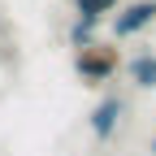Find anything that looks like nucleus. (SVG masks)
<instances>
[{
    "instance_id": "obj_2",
    "label": "nucleus",
    "mask_w": 156,
    "mask_h": 156,
    "mask_svg": "<svg viewBox=\"0 0 156 156\" xmlns=\"http://www.w3.org/2000/svg\"><path fill=\"white\" fill-rule=\"evenodd\" d=\"M156 22V0H126V5H117L113 9V39L122 44V39H134V35H143L147 26Z\"/></svg>"
},
{
    "instance_id": "obj_1",
    "label": "nucleus",
    "mask_w": 156,
    "mask_h": 156,
    "mask_svg": "<svg viewBox=\"0 0 156 156\" xmlns=\"http://www.w3.org/2000/svg\"><path fill=\"white\" fill-rule=\"evenodd\" d=\"M122 69V48H117V39H91V44L74 48V74L83 87H104L108 78Z\"/></svg>"
},
{
    "instance_id": "obj_4",
    "label": "nucleus",
    "mask_w": 156,
    "mask_h": 156,
    "mask_svg": "<svg viewBox=\"0 0 156 156\" xmlns=\"http://www.w3.org/2000/svg\"><path fill=\"white\" fill-rule=\"evenodd\" d=\"M126 78L139 91H156V52H134L126 61Z\"/></svg>"
},
{
    "instance_id": "obj_7",
    "label": "nucleus",
    "mask_w": 156,
    "mask_h": 156,
    "mask_svg": "<svg viewBox=\"0 0 156 156\" xmlns=\"http://www.w3.org/2000/svg\"><path fill=\"white\" fill-rule=\"evenodd\" d=\"M147 152H152V156H156V130H152V143H147Z\"/></svg>"
},
{
    "instance_id": "obj_6",
    "label": "nucleus",
    "mask_w": 156,
    "mask_h": 156,
    "mask_svg": "<svg viewBox=\"0 0 156 156\" xmlns=\"http://www.w3.org/2000/svg\"><path fill=\"white\" fill-rule=\"evenodd\" d=\"M117 5H126V0H74L78 17H91V22H104V17H108Z\"/></svg>"
},
{
    "instance_id": "obj_3",
    "label": "nucleus",
    "mask_w": 156,
    "mask_h": 156,
    "mask_svg": "<svg viewBox=\"0 0 156 156\" xmlns=\"http://www.w3.org/2000/svg\"><path fill=\"white\" fill-rule=\"evenodd\" d=\"M122 113H126V100H122V95H104V100L91 108V117H87L91 139H95V143H108L113 134H117V122H122Z\"/></svg>"
},
{
    "instance_id": "obj_5",
    "label": "nucleus",
    "mask_w": 156,
    "mask_h": 156,
    "mask_svg": "<svg viewBox=\"0 0 156 156\" xmlns=\"http://www.w3.org/2000/svg\"><path fill=\"white\" fill-rule=\"evenodd\" d=\"M95 30H100V22H91V17H74L69 30H65V39H69V48H83V44H91V39H100Z\"/></svg>"
}]
</instances>
